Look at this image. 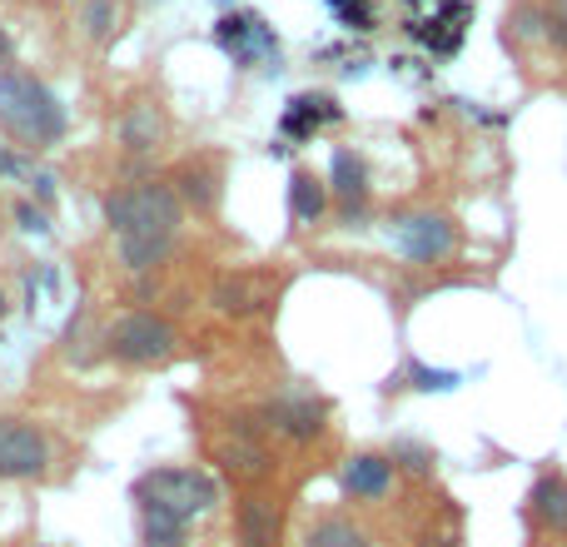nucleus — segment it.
<instances>
[{
    "mask_svg": "<svg viewBox=\"0 0 567 547\" xmlns=\"http://www.w3.org/2000/svg\"><path fill=\"white\" fill-rule=\"evenodd\" d=\"M130 498H135L140 508H165V513H175V518L195 523V518H205V513L219 503V483L209 478L205 468L165 463V468L140 473L135 488H130Z\"/></svg>",
    "mask_w": 567,
    "mask_h": 547,
    "instance_id": "nucleus-3",
    "label": "nucleus"
},
{
    "mask_svg": "<svg viewBox=\"0 0 567 547\" xmlns=\"http://www.w3.org/2000/svg\"><path fill=\"white\" fill-rule=\"evenodd\" d=\"M235 538L239 547H279L284 538V508L269 493H245L235 503Z\"/></svg>",
    "mask_w": 567,
    "mask_h": 547,
    "instance_id": "nucleus-11",
    "label": "nucleus"
},
{
    "mask_svg": "<svg viewBox=\"0 0 567 547\" xmlns=\"http://www.w3.org/2000/svg\"><path fill=\"white\" fill-rule=\"evenodd\" d=\"M140 547H189V523L165 508H140Z\"/></svg>",
    "mask_w": 567,
    "mask_h": 547,
    "instance_id": "nucleus-20",
    "label": "nucleus"
},
{
    "mask_svg": "<svg viewBox=\"0 0 567 547\" xmlns=\"http://www.w3.org/2000/svg\"><path fill=\"white\" fill-rule=\"evenodd\" d=\"M215 45L225 50L239 70L279 65V35L265 16H255V10H225V16L215 20Z\"/></svg>",
    "mask_w": 567,
    "mask_h": 547,
    "instance_id": "nucleus-7",
    "label": "nucleus"
},
{
    "mask_svg": "<svg viewBox=\"0 0 567 547\" xmlns=\"http://www.w3.org/2000/svg\"><path fill=\"white\" fill-rule=\"evenodd\" d=\"M50 478V438L35 419L0 413V483H45Z\"/></svg>",
    "mask_w": 567,
    "mask_h": 547,
    "instance_id": "nucleus-5",
    "label": "nucleus"
},
{
    "mask_svg": "<svg viewBox=\"0 0 567 547\" xmlns=\"http://www.w3.org/2000/svg\"><path fill=\"white\" fill-rule=\"evenodd\" d=\"M528 547H567V543H548V538H543V543H528Z\"/></svg>",
    "mask_w": 567,
    "mask_h": 547,
    "instance_id": "nucleus-33",
    "label": "nucleus"
},
{
    "mask_svg": "<svg viewBox=\"0 0 567 547\" xmlns=\"http://www.w3.org/2000/svg\"><path fill=\"white\" fill-rule=\"evenodd\" d=\"M299 547H373V533L349 513H323V518H313L303 528Z\"/></svg>",
    "mask_w": 567,
    "mask_h": 547,
    "instance_id": "nucleus-17",
    "label": "nucleus"
},
{
    "mask_svg": "<svg viewBox=\"0 0 567 547\" xmlns=\"http://www.w3.org/2000/svg\"><path fill=\"white\" fill-rule=\"evenodd\" d=\"M389 458H393V468H399V463H403V468H409V473H429L433 453H429V448H419V443H399V448H393Z\"/></svg>",
    "mask_w": 567,
    "mask_h": 547,
    "instance_id": "nucleus-27",
    "label": "nucleus"
},
{
    "mask_svg": "<svg viewBox=\"0 0 567 547\" xmlns=\"http://www.w3.org/2000/svg\"><path fill=\"white\" fill-rule=\"evenodd\" d=\"M329 195L349 219L363 215V205H369V159H363L359 149L339 145L329 155Z\"/></svg>",
    "mask_w": 567,
    "mask_h": 547,
    "instance_id": "nucleus-13",
    "label": "nucleus"
},
{
    "mask_svg": "<svg viewBox=\"0 0 567 547\" xmlns=\"http://www.w3.org/2000/svg\"><path fill=\"white\" fill-rule=\"evenodd\" d=\"M165 135H169V120H165V110L155 105V100H130L125 110H120V120H115V140H120V149L125 155H155L159 145H165Z\"/></svg>",
    "mask_w": 567,
    "mask_h": 547,
    "instance_id": "nucleus-8",
    "label": "nucleus"
},
{
    "mask_svg": "<svg viewBox=\"0 0 567 547\" xmlns=\"http://www.w3.org/2000/svg\"><path fill=\"white\" fill-rule=\"evenodd\" d=\"M259 303H265V299H255V293H249V279H225L215 289V309L219 313H249V309H259Z\"/></svg>",
    "mask_w": 567,
    "mask_h": 547,
    "instance_id": "nucleus-23",
    "label": "nucleus"
},
{
    "mask_svg": "<svg viewBox=\"0 0 567 547\" xmlns=\"http://www.w3.org/2000/svg\"><path fill=\"white\" fill-rule=\"evenodd\" d=\"M30 189H35V205H40V209H50V205H55V175H45V169H35V175H30Z\"/></svg>",
    "mask_w": 567,
    "mask_h": 547,
    "instance_id": "nucleus-30",
    "label": "nucleus"
},
{
    "mask_svg": "<svg viewBox=\"0 0 567 547\" xmlns=\"http://www.w3.org/2000/svg\"><path fill=\"white\" fill-rule=\"evenodd\" d=\"M16 229L20 235H50V209H40L35 199H20L16 205Z\"/></svg>",
    "mask_w": 567,
    "mask_h": 547,
    "instance_id": "nucleus-24",
    "label": "nucleus"
},
{
    "mask_svg": "<svg viewBox=\"0 0 567 547\" xmlns=\"http://www.w3.org/2000/svg\"><path fill=\"white\" fill-rule=\"evenodd\" d=\"M80 25H85V35L95 40V45L115 40V30H120V0H85V10H80Z\"/></svg>",
    "mask_w": 567,
    "mask_h": 547,
    "instance_id": "nucleus-22",
    "label": "nucleus"
},
{
    "mask_svg": "<svg viewBox=\"0 0 567 547\" xmlns=\"http://www.w3.org/2000/svg\"><path fill=\"white\" fill-rule=\"evenodd\" d=\"M329 179H319L313 169H293L289 175V219L299 229L319 225L323 215H329Z\"/></svg>",
    "mask_w": 567,
    "mask_h": 547,
    "instance_id": "nucleus-16",
    "label": "nucleus"
},
{
    "mask_svg": "<svg viewBox=\"0 0 567 547\" xmlns=\"http://www.w3.org/2000/svg\"><path fill=\"white\" fill-rule=\"evenodd\" d=\"M329 6H333V16H339L349 30H369V25H373L369 0H329Z\"/></svg>",
    "mask_w": 567,
    "mask_h": 547,
    "instance_id": "nucleus-25",
    "label": "nucleus"
},
{
    "mask_svg": "<svg viewBox=\"0 0 567 547\" xmlns=\"http://www.w3.org/2000/svg\"><path fill=\"white\" fill-rule=\"evenodd\" d=\"M6 313H10V293L0 289V319H6Z\"/></svg>",
    "mask_w": 567,
    "mask_h": 547,
    "instance_id": "nucleus-32",
    "label": "nucleus"
},
{
    "mask_svg": "<svg viewBox=\"0 0 567 547\" xmlns=\"http://www.w3.org/2000/svg\"><path fill=\"white\" fill-rule=\"evenodd\" d=\"M265 429H275L279 438L313 443L323 433V403L313 393H284L265 409Z\"/></svg>",
    "mask_w": 567,
    "mask_h": 547,
    "instance_id": "nucleus-12",
    "label": "nucleus"
},
{
    "mask_svg": "<svg viewBox=\"0 0 567 547\" xmlns=\"http://www.w3.org/2000/svg\"><path fill=\"white\" fill-rule=\"evenodd\" d=\"M413 389H423V393H443V389H458V373H449V369H423V363H413Z\"/></svg>",
    "mask_w": 567,
    "mask_h": 547,
    "instance_id": "nucleus-26",
    "label": "nucleus"
},
{
    "mask_svg": "<svg viewBox=\"0 0 567 547\" xmlns=\"http://www.w3.org/2000/svg\"><path fill=\"white\" fill-rule=\"evenodd\" d=\"M528 518L548 543H567V478L558 468L538 473L528 488Z\"/></svg>",
    "mask_w": 567,
    "mask_h": 547,
    "instance_id": "nucleus-10",
    "label": "nucleus"
},
{
    "mask_svg": "<svg viewBox=\"0 0 567 547\" xmlns=\"http://www.w3.org/2000/svg\"><path fill=\"white\" fill-rule=\"evenodd\" d=\"M0 130L20 149H50L65 140V100L30 70H0Z\"/></svg>",
    "mask_w": 567,
    "mask_h": 547,
    "instance_id": "nucleus-2",
    "label": "nucleus"
},
{
    "mask_svg": "<svg viewBox=\"0 0 567 547\" xmlns=\"http://www.w3.org/2000/svg\"><path fill=\"white\" fill-rule=\"evenodd\" d=\"M389 239L409 265H443L458 249V225L439 209H409L389 219Z\"/></svg>",
    "mask_w": 567,
    "mask_h": 547,
    "instance_id": "nucleus-6",
    "label": "nucleus"
},
{
    "mask_svg": "<svg viewBox=\"0 0 567 547\" xmlns=\"http://www.w3.org/2000/svg\"><path fill=\"white\" fill-rule=\"evenodd\" d=\"M10 55H16V40H10V30L6 25H0V65H6V60Z\"/></svg>",
    "mask_w": 567,
    "mask_h": 547,
    "instance_id": "nucleus-31",
    "label": "nucleus"
},
{
    "mask_svg": "<svg viewBox=\"0 0 567 547\" xmlns=\"http://www.w3.org/2000/svg\"><path fill=\"white\" fill-rule=\"evenodd\" d=\"M179 349V329L155 309H130L105 329V353L125 369H159Z\"/></svg>",
    "mask_w": 567,
    "mask_h": 547,
    "instance_id": "nucleus-4",
    "label": "nucleus"
},
{
    "mask_svg": "<svg viewBox=\"0 0 567 547\" xmlns=\"http://www.w3.org/2000/svg\"><path fill=\"white\" fill-rule=\"evenodd\" d=\"M419 547H463V533H458V523H433V528H423Z\"/></svg>",
    "mask_w": 567,
    "mask_h": 547,
    "instance_id": "nucleus-28",
    "label": "nucleus"
},
{
    "mask_svg": "<svg viewBox=\"0 0 567 547\" xmlns=\"http://www.w3.org/2000/svg\"><path fill=\"white\" fill-rule=\"evenodd\" d=\"M105 225L115 235L120 265L130 274H150L169 259L185 229V199H179L175 179H135L105 195Z\"/></svg>",
    "mask_w": 567,
    "mask_h": 547,
    "instance_id": "nucleus-1",
    "label": "nucleus"
},
{
    "mask_svg": "<svg viewBox=\"0 0 567 547\" xmlns=\"http://www.w3.org/2000/svg\"><path fill=\"white\" fill-rule=\"evenodd\" d=\"M343 120V105L333 95H313V90H303V95H293L289 105H284V140H313L323 125H339Z\"/></svg>",
    "mask_w": 567,
    "mask_h": 547,
    "instance_id": "nucleus-14",
    "label": "nucleus"
},
{
    "mask_svg": "<svg viewBox=\"0 0 567 547\" xmlns=\"http://www.w3.org/2000/svg\"><path fill=\"white\" fill-rule=\"evenodd\" d=\"M175 189H179V199H185V209L209 215V209L219 205V165L215 159H189L175 175Z\"/></svg>",
    "mask_w": 567,
    "mask_h": 547,
    "instance_id": "nucleus-18",
    "label": "nucleus"
},
{
    "mask_svg": "<svg viewBox=\"0 0 567 547\" xmlns=\"http://www.w3.org/2000/svg\"><path fill=\"white\" fill-rule=\"evenodd\" d=\"M463 30H468V0L443 6L433 20H419V25H413V35H419L433 55H453V50L463 45Z\"/></svg>",
    "mask_w": 567,
    "mask_h": 547,
    "instance_id": "nucleus-19",
    "label": "nucleus"
},
{
    "mask_svg": "<svg viewBox=\"0 0 567 547\" xmlns=\"http://www.w3.org/2000/svg\"><path fill=\"white\" fill-rule=\"evenodd\" d=\"M215 458L225 463V473H235L239 483H259V478H269V473H275V458H269V448L249 429H239L229 443H219Z\"/></svg>",
    "mask_w": 567,
    "mask_h": 547,
    "instance_id": "nucleus-15",
    "label": "nucleus"
},
{
    "mask_svg": "<svg viewBox=\"0 0 567 547\" xmlns=\"http://www.w3.org/2000/svg\"><path fill=\"white\" fill-rule=\"evenodd\" d=\"M393 458L389 453H353L339 468V488L349 503H383L393 493Z\"/></svg>",
    "mask_w": 567,
    "mask_h": 547,
    "instance_id": "nucleus-9",
    "label": "nucleus"
},
{
    "mask_svg": "<svg viewBox=\"0 0 567 547\" xmlns=\"http://www.w3.org/2000/svg\"><path fill=\"white\" fill-rule=\"evenodd\" d=\"M35 169H30V159L25 155H16L10 145H0V179H30Z\"/></svg>",
    "mask_w": 567,
    "mask_h": 547,
    "instance_id": "nucleus-29",
    "label": "nucleus"
},
{
    "mask_svg": "<svg viewBox=\"0 0 567 547\" xmlns=\"http://www.w3.org/2000/svg\"><path fill=\"white\" fill-rule=\"evenodd\" d=\"M523 30H533L538 40H548L558 55H567V0H548V6H533V25H523Z\"/></svg>",
    "mask_w": 567,
    "mask_h": 547,
    "instance_id": "nucleus-21",
    "label": "nucleus"
}]
</instances>
